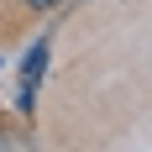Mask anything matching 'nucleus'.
Returning a JSON list of instances; mask_svg holds the SVG:
<instances>
[{"label": "nucleus", "instance_id": "1", "mask_svg": "<svg viewBox=\"0 0 152 152\" xmlns=\"http://www.w3.org/2000/svg\"><path fill=\"white\" fill-rule=\"evenodd\" d=\"M42 68H47V42H31L26 63H21V105L31 100V89H37V79H42Z\"/></svg>", "mask_w": 152, "mask_h": 152}, {"label": "nucleus", "instance_id": "2", "mask_svg": "<svg viewBox=\"0 0 152 152\" xmlns=\"http://www.w3.org/2000/svg\"><path fill=\"white\" fill-rule=\"evenodd\" d=\"M31 5H37V11H53V0H31Z\"/></svg>", "mask_w": 152, "mask_h": 152}]
</instances>
